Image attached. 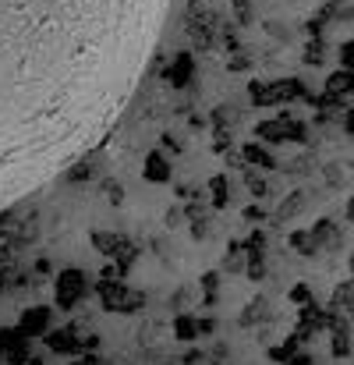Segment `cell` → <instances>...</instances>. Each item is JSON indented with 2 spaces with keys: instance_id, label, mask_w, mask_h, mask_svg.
Segmentation results:
<instances>
[{
  "instance_id": "obj_1",
  "label": "cell",
  "mask_w": 354,
  "mask_h": 365,
  "mask_svg": "<svg viewBox=\"0 0 354 365\" xmlns=\"http://www.w3.org/2000/svg\"><path fill=\"white\" fill-rule=\"evenodd\" d=\"M170 0H0V210L103 142Z\"/></svg>"
}]
</instances>
